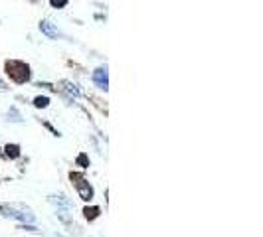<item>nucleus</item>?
Listing matches in <instances>:
<instances>
[{"instance_id": "obj_1", "label": "nucleus", "mask_w": 263, "mask_h": 237, "mask_svg": "<svg viewBox=\"0 0 263 237\" xmlns=\"http://www.w3.org/2000/svg\"><path fill=\"white\" fill-rule=\"evenodd\" d=\"M0 211H4L6 218H12V220H18L22 223L34 222V214L26 206H4V204H0Z\"/></svg>"}, {"instance_id": "obj_10", "label": "nucleus", "mask_w": 263, "mask_h": 237, "mask_svg": "<svg viewBox=\"0 0 263 237\" xmlns=\"http://www.w3.org/2000/svg\"><path fill=\"white\" fill-rule=\"evenodd\" d=\"M8 121H14V123H22V117L18 115V111H16L14 107L8 111Z\"/></svg>"}, {"instance_id": "obj_3", "label": "nucleus", "mask_w": 263, "mask_h": 237, "mask_svg": "<svg viewBox=\"0 0 263 237\" xmlns=\"http://www.w3.org/2000/svg\"><path fill=\"white\" fill-rule=\"evenodd\" d=\"M72 180H77V182H75V188H77V192H79V196H81V200L91 202V198H93V188L89 186L87 180L75 176V174H72Z\"/></svg>"}, {"instance_id": "obj_9", "label": "nucleus", "mask_w": 263, "mask_h": 237, "mask_svg": "<svg viewBox=\"0 0 263 237\" xmlns=\"http://www.w3.org/2000/svg\"><path fill=\"white\" fill-rule=\"evenodd\" d=\"M83 214H85V218H87V220H95V218L99 216V207H91V209L85 207V209H83Z\"/></svg>"}, {"instance_id": "obj_12", "label": "nucleus", "mask_w": 263, "mask_h": 237, "mask_svg": "<svg viewBox=\"0 0 263 237\" xmlns=\"http://www.w3.org/2000/svg\"><path fill=\"white\" fill-rule=\"evenodd\" d=\"M50 4L54 8H63V6H68V0H50Z\"/></svg>"}, {"instance_id": "obj_8", "label": "nucleus", "mask_w": 263, "mask_h": 237, "mask_svg": "<svg viewBox=\"0 0 263 237\" xmlns=\"http://www.w3.org/2000/svg\"><path fill=\"white\" fill-rule=\"evenodd\" d=\"M50 105V97H36L34 99V107H38V109H46Z\"/></svg>"}, {"instance_id": "obj_13", "label": "nucleus", "mask_w": 263, "mask_h": 237, "mask_svg": "<svg viewBox=\"0 0 263 237\" xmlns=\"http://www.w3.org/2000/svg\"><path fill=\"white\" fill-rule=\"evenodd\" d=\"M0 89H4V81L2 79H0Z\"/></svg>"}, {"instance_id": "obj_7", "label": "nucleus", "mask_w": 263, "mask_h": 237, "mask_svg": "<svg viewBox=\"0 0 263 237\" xmlns=\"http://www.w3.org/2000/svg\"><path fill=\"white\" fill-rule=\"evenodd\" d=\"M4 150H6V156H8V158H12V160L20 156V147H18V145H6Z\"/></svg>"}, {"instance_id": "obj_11", "label": "nucleus", "mask_w": 263, "mask_h": 237, "mask_svg": "<svg viewBox=\"0 0 263 237\" xmlns=\"http://www.w3.org/2000/svg\"><path fill=\"white\" fill-rule=\"evenodd\" d=\"M77 164H79L81 168H87V166H89L87 156H85V154H79V156H77Z\"/></svg>"}, {"instance_id": "obj_6", "label": "nucleus", "mask_w": 263, "mask_h": 237, "mask_svg": "<svg viewBox=\"0 0 263 237\" xmlns=\"http://www.w3.org/2000/svg\"><path fill=\"white\" fill-rule=\"evenodd\" d=\"M61 89L65 91V93H70V95H73V97H79L81 95V91L73 85L72 81H61Z\"/></svg>"}, {"instance_id": "obj_2", "label": "nucleus", "mask_w": 263, "mask_h": 237, "mask_svg": "<svg viewBox=\"0 0 263 237\" xmlns=\"http://www.w3.org/2000/svg\"><path fill=\"white\" fill-rule=\"evenodd\" d=\"M6 69H8V75L18 81V83H24L30 79V67L24 63V61H8L6 63Z\"/></svg>"}, {"instance_id": "obj_4", "label": "nucleus", "mask_w": 263, "mask_h": 237, "mask_svg": "<svg viewBox=\"0 0 263 237\" xmlns=\"http://www.w3.org/2000/svg\"><path fill=\"white\" fill-rule=\"evenodd\" d=\"M93 81H95V85L99 89L107 91V83H109V79H107V67H97L93 72Z\"/></svg>"}, {"instance_id": "obj_5", "label": "nucleus", "mask_w": 263, "mask_h": 237, "mask_svg": "<svg viewBox=\"0 0 263 237\" xmlns=\"http://www.w3.org/2000/svg\"><path fill=\"white\" fill-rule=\"evenodd\" d=\"M40 30H42V34H46L48 38H58L59 32L56 30V26L50 22V20H42L40 22Z\"/></svg>"}]
</instances>
